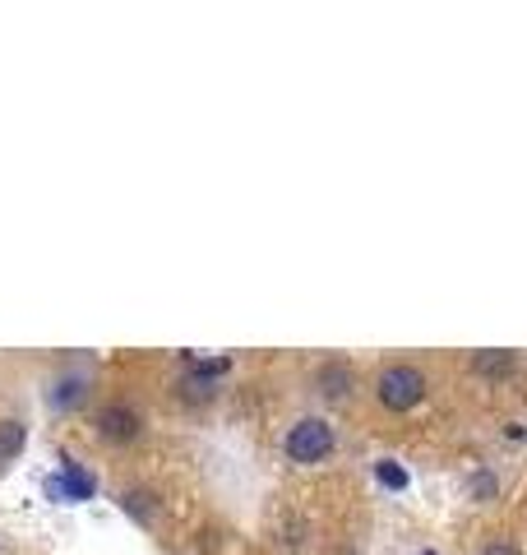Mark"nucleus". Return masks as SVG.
Listing matches in <instances>:
<instances>
[{
	"instance_id": "1",
	"label": "nucleus",
	"mask_w": 527,
	"mask_h": 555,
	"mask_svg": "<svg viewBox=\"0 0 527 555\" xmlns=\"http://www.w3.org/2000/svg\"><path fill=\"white\" fill-rule=\"evenodd\" d=\"M287 454L296 463H320L333 454V426L320 422V416H306V422H296L291 435H287Z\"/></svg>"
},
{
	"instance_id": "2",
	"label": "nucleus",
	"mask_w": 527,
	"mask_h": 555,
	"mask_svg": "<svg viewBox=\"0 0 527 555\" xmlns=\"http://www.w3.org/2000/svg\"><path fill=\"white\" fill-rule=\"evenodd\" d=\"M421 393H426V375H421L416 366H389V371L380 375V403L394 407V412L416 407Z\"/></svg>"
},
{
	"instance_id": "3",
	"label": "nucleus",
	"mask_w": 527,
	"mask_h": 555,
	"mask_svg": "<svg viewBox=\"0 0 527 555\" xmlns=\"http://www.w3.org/2000/svg\"><path fill=\"white\" fill-rule=\"evenodd\" d=\"M98 435H102V440L125 445V440H134V435H139V416H134L125 403H107V407L98 412Z\"/></svg>"
},
{
	"instance_id": "4",
	"label": "nucleus",
	"mask_w": 527,
	"mask_h": 555,
	"mask_svg": "<svg viewBox=\"0 0 527 555\" xmlns=\"http://www.w3.org/2000/svg\"><path fill=\"white\" fill-rule=\"evenodd\" d=\"M47 496H56V500H89V496H93V476L79 472L74 463H65L60 476L47 481Z\"/></svg>"
},
{
	"instance_id": "5",
	"label": "nucleus",
	"mask_w": 527,
	"mask_h": 555,
	"mask_svg": "<svg viewBox=\"0 0 527 555\" xmlns=\"http://www.w3.org/2000/svg\"><path fill=\"white\" fill-rule=\"evenodd\" d=\"M472 371H481V375H504V371H513V357H509V352H477V357H472Z\"/></svg>"
},
{
	"instance_id": "6",
	"label": "nucleus",
	"mask_w": 527,
	"mask_h": 555,
	"mask_svg": "<svg viewBox=\"0 0 527 555\" xmlns=\"http://www.w3.org/2000/svg\"><path fill=\"white\" fill-rule=\"evenodd\" d=\"M24 449V426L19 422H0V463L15 458Z\"/></svg>"
},
{
	"instance_id": "7",
	"label": "nucleus",
	"mask_w": 527,
	"mask_h": 555,
	"mask_svg": "<svg viewBox=\"0 0 527 555\" xmlns=\"http://www.w3.org/2000/svg\"><path fill=\"white\" fill-rule=\"evenodd\" d=\"M374 476H380L385 486H389V491H403V486H407V472L394 463V458H385V463H374Z\"/></svg>"
},
{
	"instance_id": "8",
	"label": "nucleus",
	"mask_w": 527,
	"mask_h": 555,
	"mask_svg": "<svg viewBox=\"0 0 527 555\" xmlns=\"http://www.w3.org/2000/svg\"><path fill=\"white\" fill-rule=\"evenodd\" d=\"M79 398H84V380H65V384H56V393H51L56 407H69V403H79Z\"/></svg>"
},
{
	"instance_id": "9",
	"label": "nucleus",
	"mask_w": 527,
	"mask_h": 555,
	"mask_svg": "<svg viewBox=\"0 0 527 555\" xmlns=\"http://www.w3.org/2000/svg\"><path fill=\"white\" fill-rule=\"evenodd\" d=\"M148 500H153V496H143V491L134 496V491H130V496H125V509L139 514V518H153V505H148Z\"/></svg>"
},
{
	"instance_id": "10",
	"label": "nucleus",
	"mask_w": 527,
	"mask_h": 555,
	"mask_svg": "<svg viewBox=\"0 0 527 555\" xmlns=\"http://www.w3.org/2000/svg\"><path fill=\"white\" fill-rule=\"evenodd\" d=\"M481 555H518V546H509V541H490Z\"/></svg>"
},
{
	"instance_id": "11",
	"label": "nucleus",
	"mask_w": 527,
	"mask_h": 555,
	"mask_svg": "<svg viewBox=\"0 0 527 555\" xmlns=\"http://www.w3.org/2000/svg\"><path fill=\"white\" fill-rule=\"evenodd\" d=\"M426 555H435V550H426Z\"/></svg>"
}]
</instances>
